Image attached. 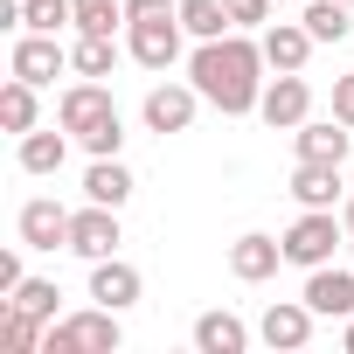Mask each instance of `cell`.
<instances>
[{
  "label": "cell",
  "instance_id": "cell-1",
  "mask_svg": "<svg viewBox=\"0 0 354 354\" xmlns=\"http://www.w3.org/2000/svg\"><path fill=\"white\" fill-rule=\"evenodd\" d=\"M264 42H250V28H230V35H216V42H195V56H188V84L223 111V118H243V111H257V97H264Z\"/></svg>",
  "mask_w": 354,
  "mask_h": 354
},
{
  "label": "cell",
  "instance_id": "cell-2",
  "mask_svg": "<svg viewBox=\"0 0 354 354\" xmlns=\"http://www.w3.org/2000/svg\"><path fill=\"white\" fill-rule=\"evenodd\" d=\"M56 125H70V139H77L91 160H111V153L125 146V118H118V104H111V91H104L97 77H77V84L56 97Z\"/></svg>",
  "mask_w": 354,
  "mask_h": 354
},
{
  "label": "cell",
  "instance_id": "cell-3",
  "mask_svg": "<svg viewBox=\"0 0 354 354\" xmlns=\"http://www.w3.org/2000/svg\"><path fill=\"white\" fill-rule=\"evenodd\" d=\"M125 347V326H118V313L111 306H84V313H63L56 326H49V340H42V354H118Z\"/></svg>",
  "mask_w": 354,
  "mask_h": 354
},
{
  "label": "cell",
  "instance_id": "cell-4",
  "mask_svg": "<svg viewBox=\"0 0 354 354\" xmlns=\"http://www.w3.org/2000/svg\"><path fill=\"white\" fill-rule=\"evenodd\" d=\"M340 243H347V216L340 209H299V223L285 230V264L319 271V264H333Z\"/></svg>",
  "mask_w": 354,
  "mask_h": 354
},
{
  "label": "cell",
  "instance_id": "cell-5",
  "mask_svg": "<svg viewBox=\"0 0 354 354\" xmlns=\"http://www.w3.org/2000/svg\"><path fill=\"white\" fill-rule=\"evenodd\" d=\"M257 118H264L271 132H299V125L313 118V84H306V70H278V77H264Z\"/></svg>",
  "mask_w": 354,
  "mask_h": 354
},
{
  "label": "cell",
  "instance_id": "cell-6",
  "mask_svg": "<svg viewBox=\"0 0 354 354\" xmlns=\"http://www.w3.org/2000/svg\"><path fill=\"white\" fill-rule=\"evenodd\" d=\"M70 70V49L56 42V35H42V28H15V49H8V77H28L35 91L42 84H56Z\"/></svg>",
  "mask_w": 354,
  "mask_h": 354
},
{
  "label": "cell",
  "instance_id": "cell-7",
  "mask_svg": "<svg viewBox=\"0 0 354 354\" xmlns=\"http://www.w3.org/2000/svg\"><path fill=\"white\" fill-rule=\"evenodd\" d=\"M181 35H188L181 15H167V21H132V28H125V56H132L139 70H160V77H167L174 63H181Z\"/></svg>",
  "mask_w": 354,
  "mask_h": 354
},
{
  "label": "cell",
  "instance_id": "cell-8",
  "mask_svg": "<svg viewBox=\"0 0 354 354\" xmlns=\"http://www.w3.org/2000/svg\"><path fill=\"white\" fill-rule=\"evenodd\" d=\"M118 243H125V230H118V209H104V202H84V209H70V250H77L84 264H97V257H118Z\"/></svg>",
  "mask_w": 354,
  "mask_h": 354
},
{
  "label": "cell",
  "instance_id": "cell-9",
  "mask_svg": "<svg viewBox=\"0 0 354 354\" xmlns=\"http://www.w3.org/2000/svg\"><path fill=\"white\" fill-rule=\"evenodd\" d=\"M202 104H209V97H202L195 84H153V91H146V104H139V118H146V132H160V139H167V132H188Z\"/></svg>",
  "mask_w": 354,
  "mask_h": 354
},
{
  "label": "cell",
  "instance_id": "cell-10",
  "mask_svg": "<svg viewBox=\"0 0 354 354\" xmlns=\"http://www.w3.org/2000/svg\"><path fill=\"white\" fill-rule=\"evenodd\" d=\"M15 236H21L28 250H70V209H63L56 195H35V202H21Z\"/></svg>",
  "mask_w": 354,
  "mask_h": 354
},
{
  "label": "cell",
  "instance_id": "cell-11",
  "mask_svg": "<svg viewBox=\"0 0 354 354\" xmlns=\"http://www.w3.org/2000/svg\"><path fill=\"white\" fill-rule=\"evenodd\" d=\"M313 319H319V313H313L306 299H271L264 319H257V340L278 347V354H299V347L313 340Z\"/></svg>",
  "mask_w": 354,
  "mask_h": 354
},
{
  "label": "cell",
  "instance_id": "cell-12",
  "mask_svg": "<svg viewBox=\"0 0 354 354\" xmlns=\"http://www.w3.org/2000/svg\"><path fill=\"white\" fill-rule=\"evenodd\" d=\"M319 319H354V264H319L306 271V292H299Z\"/></svg>",
  "mask_w": 354,
  "mask_h": 354
},
{
  "label": "cell",
  "instance_id": "cell-13",
  "mask_svg": "<svg viewBox=\"0 0 354 354\" xmlns=\"http://www.w3.org/2000/svg\"><path fill=\"white\" fill-rule=\"evenodd\" d=\"M278 264H285V236L243 230V236L230 243V278H243V285H264V278H278Z\"/></svg>",
  "mask_w": 354,
  "mask_h": 354
},
{
  "label": "cell",
  "instance_id": "cell-14",
  "mask_svg": "<svg viewBox=\"0 0 354 354\" xmlns=\"http://www.w3.org/2000/svg\"><path fill=\"white\" fill-rule=\"evenodd\" d=\"M285 195H292L299 209H340V202H347V181H340V167H333V160H299Z\"/></svg>",
  "mask_w": 354,
  "mask_h": 354
},
{
  "label": "cell",
  "instance_id": "cell-15",
  "mask_svg": "<svg viewBox=\"0 0 354 354\" xmlns=\"http://www.w3.org/2000/svg\"><path fill=\"white\" fill-rule=\"evenodd\" d=\"M139 292H146L139 264H125V257H97V264H91V299H97V306L125 313V306H139Z\"/></svg>",
  "mask_w": 354,
  "mask_h": 354
},
{
  "label": "cell",
  "instance_id": "cell-16",
  "mask_svg": "<svg viewBox=\"0 0 354 354\" xmlns=\"http://www.w3.org/2000/svg\"><path fill=\"white\" fill-rule=\"evenodd\" d=\"M347 146H354V125H340V118H306L299 132H292V153L299 160H347Z\"/></svg>",
  "mask_w": 354,
  "mask_h": 354
},
{
  "label": "cell",
  "instance_id": "cell-17",
  "mask_svg": "<svg viewBox=\"0 0 354 354\" xmlns=\"http://www.w3.org/2000/svg\"><path fill=\"white\" fill-rule=\"evenodd\" d=\"M257 42H264V63H271V70H306V56L319 49L306 21H271Z\"/></svg>",
  "mask_w": 354,
  "mask_h": 354
},
{
  "label": "cell",
  "instance_id": "cell-18",
  "mask_svg": "<svg viewBox=\"0 0 354 354\" xmlns=\"http://www.w3.org/2000/svg\"><path fill=\"white\" fill-rule=\"evenodd\" d=\"M63 160H70V125L21 132V174H63Z\"/></svg>",
  "mask_w": 354,
  "mask_h": 354
},
{
  "label": "cell",
  "instance_id": "cell-19",
  "mask_svg": "<svg viewBox=\"0 0 354 354\" xmlns=\"http://www.w3.org/2000/svg\"><path fill=\"white\" fill-rule=\"evenodd\" d=\"M84 202H104V209H125V202H132V167H125L118 153L84 167Z\"/></svg>",
  "mask_w": 354,
  "mask_h": 354
},
{
  "label": "cell",
  "instance_id": "cell-20",
  "mask_svg": "<svg viewBox=\"0 0 354 354\" xmlns=\"http://www.w3.org/2000/svg\"><path fill=\"white\" fill-rule=\"evenodd\" d=\"M195 347H202V354H243V347H250V326H243L236 313L216 306V313L195 319Z\"/></svg>",
  "mask_w": 354,
  "mask_h": 354
},
{
  "label": "cell",
  "instance_id": "cell-21",
  "mask_svg": "<svg viewBox=\"0 0 354 354\" xmlns=\"http://www.w3.org/2000/svg\"><path fill=\"white\" fill-rule=\"evenodd\" d=\"M42 340H49V319L21 313L15 299H0V347L8 354H42Z\"/></svg>",
  "mask_w": 354,
  "mask_h": 354
},
{
  "label": "cell",
  "instance_id": "cell-22",
  "mask_svg": "<svg viewBox=\"0 0 354 354\" xmlns=\"http://www.w3.org/2000/svg\"><path fill=\"white\" fill-rule=\"evenodd\" d=\"M299 21L313 28V42H347L354 35V8H347V0H306Z\"/></svg>",
  "mask_w": 354,
  "mask_h": 354
},
{
  "label": "cell",
  "instance_id": "cell-23",
  "mask_svg": "<svg viewBox=\"0 0 354 354\" xmlns=\"http://www.w3.org/2000/svg\"><path fill=\"white\" fill-rule=\"evenodd\" d=\"M118 56H125V49H118L111 35H77V42H70V70H77V77H97V84L118 70Z\"/></svg>",
  "mask_w": 354,
  "mask_h": 354
},
{
  "label": "cell",
  "instance_id": "cell-24",
  "mask_svg": "<svg viewBox=\"0 0 354 354\" xmlns=\"http://www.w3.org/2000/svg\"><path fill=\"white\" fill-rule=\"evenodd\" d=\"M35 118H42V104H35V84H28V77H8V91H0V125H8V132L21 139V132H35Z\"/></svg>",
  "mask_w": 354,
  "mask_h": 354
},
{
  "label": "cell",
  "instance_id": "cell-25",
  "mask_svg": "<svg viewBox=\"0 0 354 354\" xmlns=\"http://www.w3.org/2000/svg\"><path fill=\"white\" fill-rule=\"evenodd\" d=\"M181 28L195 42H216V35H230V8L223 0H181Z\"/></svg>",
  "mask_w": 354,
  "mask_h": 354
},
{
  "label": "cell",
  "instance_id": "cell-26",
  "mask_svg": "<svg viewBox=\"0 0 354 354\" xmlns=\"http://www.w3.org/2000/svg\"><path fill=\"white\" fill-rule=\"evenodd\" d=\"M21 28H42V35L77 28V0H21Z\"/></svg>",
  "mask_w": 354,
  "mask_h": 354
},
{
  "label": "cell",
  "instance_id": "cell-27",
  "mask_svg": "<svg viewBox=\"0 0 354 354\" xmlns=\"http://www.w3.org/2000/svg\"><path fill=\"white\" fill-rule=\"evenodd\" d=\"M8 299H15L21 313H35V319H49V326L63 319V313H56V299H63V292H56V278H21V285H15Z\"/></svg>",
  "mask_w": 354,
  "mask_h": 354
},
{
  "label": "cell",
  "instance_id": "cell-28",
  "mask_svg": "<svg viewBox=\"0 0 354 354\" xmlns=\"http://www.w3.org/2000/svg\"><path fill=\"white\" fill-rule=\"evenodd\" d=\"M125 0H77V35H118Z\"/></svg>",
  "mask_w": 354,
  "mask_h": 354
},
{
  "label": "cell",
  "instance_id": "cell-29",
  "mask_svg": "<svg viewBox=\"0 0 354 354\" xmlns=\"http://www.w3.org/2000/svg\"><path fill=\"white\" fill-rule=\"evenodd\" d=\"M223 8H230V28H264L278 0H223Z\"/></svg>",
  "mask_w": 354,
  "mask_h": 354
},
{
  "label": "cell",
  "instance_id": "cell-30",
  "mask_svg": "<svg viewBox=\"0 0 354 354\" xmlns=\"http://www.w3.org/2000/svg\"><path fill=\"white\" fill-rule=\"evenodd\" d=\"M167 15H181V0H125V28L132 21H167Z\"/></svg>",
  "mask_w": 354,
  "mask_h": 354
},
{
  "label": "cell",
  "instance_id": "cell-31",
  "mask_svg": "<svg viewBox=\"0 0 354 354\" xmlns=\"http://www.w3.org/2000/svg\"><path fill=\"white\" fill-rule=\"evenodd\" d=\"M333 118H340V125H354V70H347V77H333Z\"/></svg>",
  "mask_w": 354,
  "mask_h": 354
},
{
  "label": "cell",
  "instance_id": "cell-32",
  "mask_svg": "<svg viewBox=\"0 0 354 354\" xmlns=\"http://www.w3.org/2000/svg\"><path fill=\"white\" fill-rule=\"evenodd\" d=\"M21 250H28V243H21ZM21 250H0V299H8V292L28 278V271H21Z\"/></svg>",
  "mask_w": 354,
  "mask_h": 354
},
{
  "label": "cell",
  "instance_id": "cell-33",
  "mask_svg": "<svg viewBox=\"0 0 354 354\" xmlns=\"http://www.w3.org/2000/svg\"><path fill=\"white\" fill-rule=\"evenodd\" d=\"M340 347H347V354H354V319H340Z\"/></svg>",
  "mask_w": 354,
  "mask_h": 354
},
{
  "label": "cell",
  "instance_id": "cell-34",
  "mask_svg": "<svg viewBox=\"0 0 354 354\" xmlns=\"http://www.w3.org/2000/svg\"><path fill=\"white\" fill-rule=\"evenodd\" d=\"M347 264H354V230H347Z\"/></svg>",
  "mask_w": 354,
  "mask_h": 354
},
{
  "label": "cell",
  "instance_id": "cell-35",
  "mask_svg": "<svg viewBox=\"0 0 354 354\" xmlns=\"http://www.w3.org/2000/svg\"><path fill=\"white\" fill-rule=\"evenodd\" d=\"M278 8H306V0H278Z\"/></svg>",
  "mask_w": 354,
  "mask_h": 354
},
{
  "label": "cell",
  "instance_id": "cell-36",
  "mask_svg": "<svg viewBox=\"0 0 354 354\" xmlns=\"http://www.w3.org/2000/svg\"><path fill=\"white\" fill-rule=\"evenodd\" d=\"M347 8H354V0H347Z\"/></svg>",
  "mask_w": 354,
  "mask_h": 354
}]
</instances>
